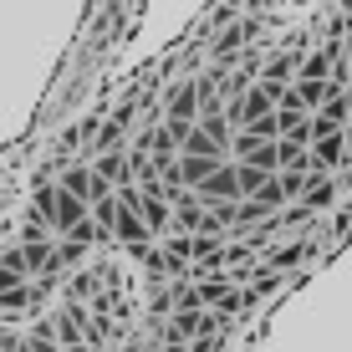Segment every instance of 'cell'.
<instances>
[{
  "mask_svg": "<svg viewBox=\"0 0 352 352\" xmlns=\"http://www.w3.org/2000/svg\"><path fill=\"white\" fill-rule=\"evenodd\" d=\"M113 230H118L123 240H133V245H143V240L153 235V230L138 220V210H128V204H118V214H113Z\"/></svg>",
  "mask_w": 352,
  "mask_h": 352,
  "instance_id": "cell-5",
  "label": "cell"
},
{
  "mask_svg": "<svg viewBox=\"0 0 352 352\" xmlns=\"http://www.w3.org/2000/svg\"><path fill=\"white\" fill-rule=\"evenodd\" d=\"M235 179H240V194H256V199H261V189L271 184L276 174H271V168H256V164H240L235 159Z\"/></svg>",
  "mask_w": 352,
  "mask_h": 352,
  "instance_id": "cell-8",
  "label": "cell"
},
{
  "mask_svg": "<svg viewBox=\"0 0 352 352\" xmlns=\"http://www.w3.org/2000/svg\"><path fill=\"white\" fill-rule=\"evenodd\" d=\"M174 148H179V138H174L168 128H153V133H148V153H153V164H168V153H174Z\"/></svg>",
  "mask_w": 352,
  "mask_h": 352,
  "instance_id": "cell-11",
  "label": "cell"
},
{
  "mask_svg": "<svg viewBox=\"0 0 352 352\" xmlns=\"http://www.w3.org/2000/svg\"><path fill=\"white\" fill-rule=\"evenodd\" d=\"M199 97H204L199 82H184V87L168 97V118H184V123H194V113H199Z\"/></svg>",
  "mask_w": 352,
  "mask_h": 352,
  "instance_id": "cell-4",
  "label": "cell"
},
{
  "mask_svg": "<svg viewBox=\"0 0 352 352\" xmlns=\"http://www.w3.org/2000/svg\"><path fill=\"white\" fill-rule=\"evenodd\" d=\"M194 194H204V199H235L240 194V179H235V164H220L210 179H204Z\"/></svg>",
  "mask_w": 352,
  "mask_h": 352,
  "instance_id": "cell-2",
  "label": "cell"
},
{
  "mask_svg": "<svg viewBox=\"0 0 352 352\" xmlns=\"http://www.w3.org/2000/svg\"><path fill=\"white\" fill-rule=\"evenodd\" d=\"M332 164H342V138L327 133V138H317V148H311V168H332Z\"/></svg>",
  "mask_w": 352,
  "mask_h": 352,
  "instance_id": "cell-9",
  "label": "cell"
},
{
  "mask_svg": "<svg viewBox=\"0 0 352 352\" xmlns=\"http://www.w3.org/2000/svg\"><path fill=\"white\" fill-rule=\"evenodd\" d=\"M332 62H337V41H327L322 52H311L307 62H301V82H322L327 72H332Z\"/></svg>",
  "mask_w": 352,
  "mask_h": 352,
  "instance_id": "cell-6",
  "label": "cell"
},
{
  "mask_svg": "<svg viewBox=\"0 0 352 352\" xmlns=\"http://www.w3.org/2000/svg\"><path fill=\"white\" fill-rule=\"evenodd\" d=\"M332 92H337V82H327V77H322V82H296V87H291V97H296L307 113H311V107H322Z\"/></svg>",
  "mask_w": 352,
  "mask_h": 352,
  "instance_id": "cell-7",
  "label": "cell"
},
{
  "mask_svg": "<svg viewBox=\"0 0 352 352\" xmlns=\"http://www.w3.org/2000/svg\"><path fill=\"white\" fill-rule=\"evenodd\" d=\"M276 143H281V138H265V143H256V148H250L240 164H256V168H271V174H276V168H281V148H276Z\"/></svg>",
  "mask_w": 352,
  "mask_h": 352,
  "instance_id": "cell-10",
  "label": "cell"
},
{
  "mask_svg": "<svg viewBox=\"0 0 352 352\" xmlns=\"http://www.w3.org/2000/svg\"><path fill=\"white\" fill-rule=\"evenodd\" d=\"M199 133H204V138H210L220 153H230V138H235V128H230L225 107H220V113H199Z\"/></svg>",
  "mask_w": 352,
  "mask_h": 352,
  "instance_id": "cell-3",
  "label": "cell"
},
{
  "mask_svg": "<svg viewBox=\"0 0 352 352\" xmlns=\"http://www.w3.org/2000/svg\"><path fill=\"white\" fill-rule=\"evenodd\" d=\"M220 164H225V153H184V164L174 168V179H179V184H194V189H199Z\"/></svg>",
  "mask_w": 352,
  "mask_h": 352,
  "instance_id": "cell-1",
  "label": "cell"
}]
</instances>
